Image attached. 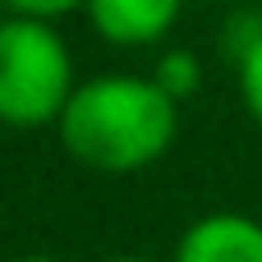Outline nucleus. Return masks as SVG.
Listing matches in <instances>:
<instances>
[{
    "mask_svg": "<svg viewBox=\"0 0 262 262\" xmlns=\"http://www.w3.org/2000/svg\"><path fill=\"white\" fill-rule=\"evenodd\" d=\"M60 147L101 175L157 166L180 138V101L152 74H101L74 88L55 120Z\"/></svg>",
    "mask_w": 262,
    "mask_h": 262,
    "instance_id": "1",
    "label": "nucleus"
},
{
    "mask_svg": "<svg viewBox=\"0 0 262 262\" xmlns=\"http://www.w3.org/2000/svg\"><path fill=\"white\" fill-rule=\"evenodd\" d=\"M74 55L51 18L5 14L0 18V124L46 129L74 97Z\"/></svg>",
    "mask_w": 262,
    "mask_h": 262,
    "instance_id": "2",
    "label": "nucleus"
},
{
    "mask_svg": "<svg viewBox=\"0 0 262 262\" xmlns=\"http://www.w3.org/2000/svg\"><path fill=\"white\" fill-rule=\"evenodd\" d=\"M83 9L101 41L138 51V46H157L175 32L184 0H88Z\"/></svg>",
    "mask_w": 262,
    "mask_h": 262,
    "instance_id": "3",
    "label": "nucleus"
},
{
    "mask_svg": "<svg viewBox=\"0 0 262 262\" xmlns=\"http://www.w3.org/2000/svg\"><path fill=\"white\" fill-rule=\"evenodd\" d=\"M170 262H262V221L244 212H207L180 235Z\"/></svg>",
    "mask_w": 262,
    "mask_h": 262,
    "instance_id": "4",
    "label": "nucleus"
},
{
    "mask_svg": "<svg viewBox=\"0 0 262 262\" xmlns=\"http://www.w3.org/2000/svg\"><path fill=\"white\" fill-rule=\"evenodd\" d=\"M152 78H157V88L161 92H170L180 106L203 88V60L193 55V51H184V46H175V51H166L161 60H157V69H152Z\"/></svg>",
    "mask_w": 262,
    "mask_h": 262,
    "instance_id": "5",
    "label": "nucleus"
},
{
    "mask_svg": "<svg viewBox=\"0 0 262 262\" xmlns=\"http://www.w3.org/2000/svg\"><path fill=\"white\" fill-rule=\"evenodd\" d=\"M235 60H239V101H244L249 120L262 129V32L235 51Z\"/></svg>",
    "mask_w": 262,
    "mask_h": 262,
    "instance_id": "6",
    "label": "nucleus"
},
{
    "mask_svg": "<svg viewBox=\"0 0 262 262\" xmlns=\"http://www.w3.org/2000/svg\"><path fill=\"white\" fill-rule=\"evenodd\" d=\"M9 5V14H32V18H64V14H74V9H83L88 0H5Z\"/></svg>",
    "mask_w": 262,
    "mask_h": 262,
    "instance_id": "7",
    "label": "nucleus"
},
{
    "mask_svg": "<svg viewBox=\"0 0 262 262\" xmlns=\"http://www.w3.org/2000/svg\"><path fill=\"white\" fill-rule=\"evenodd\" d=\"M14 262H60L55 253H23V258H14Z\"/></svg>",
    "mask_w": 262,
    "mask_h": 262,
    "instance_id": "8",
    "label": "nucleus"
},
{
    "mask_svg": "<svg viewBox=\"0 0 262 262\" xmlns=\"http://www.w3.org/2000/svg\"><path fill=\"white\" fill-rule=\"evenodd\" d=\"M106 262H157V258H143V253H120V258H106Z\"/></svg>",
    "mask_w": 262,
    "mask_h": 262,
    "instance_id": "9",
    "label": "nucleus"
},
{
    "mask_svg": "<svg viewBox=\"0 0 262 262\" xmlns=\"http://www.w3.org/2000/svg\"><path fill=\"white\" fill-rule=\"evenodd\" d=\"M5 9H9V5H5V0H0V18H5Z\"/></svg>",
    "mask_w": 262,
    "mask_h": 262,
    "instance_id": "10",
    "label": "nucleus"
}]
</instances>
